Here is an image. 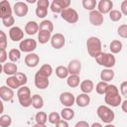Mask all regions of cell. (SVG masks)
Returning a JSON list of instances; mask_svg holds the SVG:
<instances>
[{
	"label": "cell",
	"instance_id": "1",
	"mask_svg": "<svg viewBox=\"0 0 127 127\" xmlns=\"http://www.w3.org/2000/svg\"><path fill=\"white\" fill-rule=\"evenodd\" d=\"M86 48L87 52L90 57L97 58L102 52H101V42L97 37H90L86 41Z\"/></svg>",
	"mask_w": 127,
	"mask_h": 127
},
{
	"label": "cell",
	"instance_id": "2",
	"mask_svg": "<svg viewBox=\"0 0 127 127\" xmlns=\"http://www.w3.org/2000/svg\"><path fill=\"white\" fill-rule=\"evenodd\" d=\"M17 96L19 99L20 104L23 107H29L32 105V96H31V90L27 86H21L17 91Z\"/></svg>",
	"mask_w": 127,
	"mask_h": 127
},
{
	"label": "cell",
	"instance_id": "3",
	"mask_svg": "<svg viewBox=\"0 0 127 127\" xmlns=\"http://www.w3.org/2000/svg\"><path fill=\"white\" fill-rule=\"evenodd\" d=\"M96 112H97L98 117H99L104 123H106V124H109V123H111V122L114 120V117H115L114 112H113L108 106L100 105V106H98Z\"/></svg>",
	"mask_w": 127,
	"mask_h": 127
},
{
	"label": "cell",
	"instance_id": "4",
	"mask_svg": "<svg viewBox=\"0 0 127 127\" xmlns=\"http://www.w3.org/2000/svg\"><path fill=\"white\" fill-rule=\"evenodd\" d=\"M95 60L98 64L103 65L107 68H111L112 66H114L116 62L115 57L112 54H108V53H101Z\"/></svg>",
	"mask_w": 127,
	"mask_h": 127
},
{
	"label": "cell",
	"instance_id": "5",
	"mask_svg": "<svg viewBox=\"0 0 127 127\" xmlns=\"http://www.w3.org/2000/svg\"><path fill=\"white\" fill-rule=\"evenodd\" d=\"M61 16H62V18L64 21H66V22H68L70 24H74V23H76L78 21V14H77V12L74 9L69 8V7L64 9L61 13Z\"/></svg>",
	"mask_w": 127,
	"mask_h": 127
},
{
	"label": "cell",
	"instance_id": "6",
	"mask_svg": "<svg viewBox=\"0 0 127 127\" xmlns=\"http://www.w3.org/2000/svg\"><path fill=\"white\" fill-rule=\"evenodd\" d=\"M69 5V0H54L51 4V10L54 13H62L64 9L68 8Z\"/></svg>",
	"mask_w": 127,
	"mask_h": 127
},
{
	"label": "cell",
	"instance_id": "7",
	"mask_svg": "<svg viewBox=\"0 0 127 127\" xmlns=\"http://www.w3.org/2000/svg\"><path fill=\"white\" fill-rule=\"evenodd\" d=\"M20 51L24 53H31L37 48V43L33 39H25L20 42Z\"/></svg>",
	"mask_w": 127,
	"mask_h": 127
},
{
	"label": "cell",
	"instance_id": "8",
	"mask_svg": "<svg viewBox=\"0 0 127 127\" xmlns=\"http://www.w3.org/2000/svg\"><path fill=\"white\" fill-rule=\"evenodd\" d=\"M49 78L42 75L39 71L36 72L35 74V85L39 89H45L49 86Z\"/></svg>",
	"mask_w": 127,
	"mask_h": 127
},
{
	"label": "cell",
	"instance_id": "9",
	"mask_svg": "<svg viewBox=\"0 0 127 127\" xmlns=\"http://www.w3.org/2000/svg\"><path fill=\"white\" fill-rule=\"evenodd\" d=\"M12 16V8L8 1L2 0L0 2V17L1 19L8 18Z\"/></svg>",
	"mask_w": 127,
	"mask_h": 127
},
{
	"label": "cell",
	"instance_id": "10",
	"mask_svg": "<svg viewBox=\"0 0 127 127\" xmlns=\"http://www.w3.org/2000/svg\"><path fill=\"white\" fill-rule=\"evenodd\" d=\"M60 101L65 107H70L74 104L75 98H74V95L70 92H63L60 95Z\"/></svg>",
	"mask_w": 127,
	"mask_h": 127
},
{
	"label": "cell",
	"instance_id": "11",
	"mask_svg": "<svg viewBox=\"0 0 127 127\" xmlns=\"http://www.w3.org/2000/svg\"><path fill=\"white\" fill-rule=\"evenodd\" d=\"M28 5L22 1L16 2L14 5V13L18 17H24L28 14Z\"/></svg>",
	"mask_w": 127,
	"mask_h": 127
},
{
	"label": "cell",
	"instance_id": "12",
	"mask_svg": "<svg viewBox=\"0 0 127 127\" xmlns=\"http://www.w3.org/2000/svg\"><path fill=\"white\" fill-rule=\"evenodd\" d=\"M9 37L13 42H19V41H23L24 38V32L21 28L19 27H12L9 30Z\"/></svg>",
	"mask_w": 127,
	"mask_h": 127
},
{
	"label": "cell",
	"instance_id": "13",
	"mask_svg": "<svg viewBox=\"0 0 127 127\" xmlns=\"http://www.w3.org/2000/svg\"><path fill=\"white\" fill-rule=\"evenodd\" d=\"M103 15L96 10H93L89 13V21L93 26H100L103 23Z\"/></svg>",
	"mask_w": 127,
	"mask_h": 127
},
{
	"label": "cell",
	"instance_id": "14",
	"mask_svg": "<svg viewBox=\"0 0 127 127\" xmlns=\"http://www.w3.org/2000/svg\"><path fill=\"white\" fill-rule=\"evenodd\" d=\"M65 43V40H64V37L63 34H60V33H57L55 34L52 39H51V44L53 46V48L55 49H61L64 47Z\"/></svg>",
	"mask_w": 127,
	"mask_h": 127
},
{
	"label": "cell",
	"instance_id": "15",
	"mask_svg": "<svg viewBox=\"0 0 127 127\" xmlns=\"http://www.w3.org/2000/svg\"><path fill=\"white\" fill-rule=\"evenodd\" d=\"M67 69H68V72L70 74L78 75L80 72V69H81V63L78 60H72L69 62Z\"/></svg>",
	"mask_w": 127,
	"mask_h": 127
},
{
	"label": "cell",
	"instance_id": "16",
	"mask_svg": "<svg viewBox=\"0 0 127 127\" xmlns=\"http://www.w3.org/2000/svg\"><path fill=\"white\" fill-rule=\"evenodd\" d=\"M113 3L110 0H101L98 3V11L103 15L106 13H109L112 10Z\"/></svg>",
	"mask_w": 127,
	"mask_h": 127
},
{
	"label": "cell",
	"instance_id": "17",
	"mask_svg": "<svg viewBox=\"0 0 127 127\" xmlns=\"http://www.w3.org/2000/svg\"><path fill=\"white\" fill-rule=\"evenodd\" d=\"M39 62H40L39 56L37 54H34V53H31V54L27 55L26 58H25V64L29 67H35V66H37L38 64H39Z\"/></svg>",
	"mask_w": 127,
	"mask_h": 127
},
{
	"label": "cell",
	"instance_id": "18",
	"mask_svg": "<svg viewBox=\"0 0 127 127\" xmlns=\"http://www.w3.org/2000/svg\"><path fill=\"white\" fill-rule=\"evenodd\" d=\"M14 96V91L12 88L7 86H1L0 87V97L4 101H10Z\"/></svg>",
	"mask_w": 127,
	"mask_h": 127
},
{
	"label": "cell",
	"instance_id": "19",
	"mask_svg": "<svg viewBox=\"0 0 127 127\" xmlns=\"http://www.w3.org/2000/svg\"><path fill=\"white\" fill-rule=\"evenodd\" d=\"M39 30H40L39 24L35 21H29L25 26V32L28 35H34L37 32H39Z\"/></svg>",
	"mask_w": 127,
	"mask_h": 127
},
{
	"label": "cell",
	"instance_id": "20",
	"mask_svg": "<svg viewBox=\"0 0 127 127\" xmlns=\"http://www.w3.org/2000/svg\"><path fill=\"white\" fill-rule=\"evenodd\" d=\"M89 102H90V98L86 93H81L77 95V97L75 98V103L79 107H85L89 104Z\"/></svg>",
	"mask_w": 127,
	"mask_h": 127
},
{
	"label": "cell",
	"instance_id": "21",
	"mask_svg": "<svg viewBox=\"0 0 127 127\" xmlns=\"http://www.w3.org/2000/svg\"><path fill=\"white\" fill-rule=\"evenodd\" d=\"M79 87H80V90H81L83 93L88 94V93H90V92L93 90L94 85H93L92 80H90V79H86V80H83V81L80 83Z\"/></svg>",
	"mask_w": 127,
	"mask_h": 127
},
{
	"label": "cell",
	"instance_id": "22",
	"mask_svg": "<svg viewBox=\"0 0 127 127\" xmlns=\"http://www.w3.org/2000/svg\"><path fill=\"white\" fill-rule=\"evenodd\" d=\"M104 101H105L106 104H108V105H110L112 107H117L121 103V96L119 94L115 95V96H110V97L105 96L104 97Z\"/></svg>",
	"mask_w": 127,
	"mask_h": 127
},
{
	"label": "cell",
	"instance_id": "23",
	"mask_svg": "<svg viewBox=\"0 0 127 127\" xmlns=\"http://www.w3.org/2000/svg\"><path fill=\"white\" fill-rule=\"evenodd\" d=\"M17 69H18V67L14 63H7L3 65V71L6 74L11 75V76L17 73Z\"/></svg>",
	"mask_w": 127,
	"mask_h": 127
},
{
	"label": "cell",
	"instance_id": "24",
	"mask_svg": "<svg viewBox=\"0 0 127 127\" xmlns=\"http://www.w3.org/2000/svg\"><path fill=\"white\" fill-rule=\"evenodd\" d=\"M114 77V71L111 69V68H106V69H103L101 72H100V78L102 79V81H110L112 80Z\"/></svg>",
	"mask_w": 127,
	"mask_h": 127
},
{
	"label": "cell",
	"instance_id": "25",
	"mask_svg": "<svg viewBox=\"0 0 127 127\" xmlns=\"http://www.w3.org/2000/svg\"><path fill=\"white\" fill-rule=\"evenodd\" d=\"M32 106L35 109H41L44 106V99L41 95L35 94L32 96Z\"/></svg>",
	"mask_w": 127,
	"mask_h": 127
},
{
	"label": "cell",
	"instance_id": "26",
	"mask_svg": "<svg viewBox=\"0 0 127 127\" xmlns=\"http://www.w3.org/2000/svg\"><path fill=\"white\" fill-rule=\"evenodd\" d=\"M6 83L8 85V87L12 88V89H15V88H20L22 85L20 83V81L17 79V77L15 75H12V76H9L7 79H6Z\"/></svg>",
	"mask_w": 127,
	"mask_h": 127
},
{
	"label": "cell",
	"instance_id": "27",
	"mask_svg": "<svg viewBox=\"0 0 127 127\" xmlns=\"http://www.w3.org/2000/svg\"><path fill=\"white\" fill-rule=\"evenodd\" d=\"M52 39L51 37V33L48 31H44V30H39V34H38V40L41 44H46L48 43V41H50Z\"/></svg>",
	"mask_w": 127,
	"mask_h": 127
},
{
	"label": "cell",
	"instance_id": "28",
	"mask_svg": "<svg viewBox=\"0 0 127 127\" xmlns=\"http://www.w3.org/2000/svg\"><path fill=\"white\" fill-rule=\"evenodd\" d=\"M109 49H110L112 54H118L122 50V43L120 41H118V40H114V41H112L110 43Z\"/></svg>",
	"mask_w": 127,
	"mask_h": 127
},
{
	"label": "cell",
	"instance_id": "29",
	"mask_svg": "<svg viewBox=\"0 0 127 127\" xmlns=\"http://www.w3.org/2000/svg\"><path fill=\"white\" fill-rule=\"evenodd\" d=\"M61 116L64 118V120H71L74 116V111L72 109H70L69 107H66V108H64L61 112Z\"/></svg>",
	"mask_w": 127,
	"mask_h": 127
},
{
	"label": "cell",
	"instance_id": "30",
	"mask_svg": "<svg viewBox=\"0 0 127 127\" xmlns=\"http://www.w3.org/2000/svg\"><path fill=\"white\" fill-rule=\"evenodd\" d=\"M39 28H40V30H44V31H48V32L52 33L54 30V25L50 20H44L40 23Z\"/></svg>",
	"mask_w": 127,
	"mask_h": 127
},
{
	"label": "cell",
	"instance_id": "31",
	"mask_svg": "<svg viewBox=\"0 0 127 127\" xmlns=\"http://www.w3.org/2000/svg\"><path fill=\"white\" fill-rule=\"evenodd\" d=\"M79 81H80V78L78 75H74V74H70L68 77H67V85L69 87H76L78 86L79 84Z\"/></svg>",
	"mask_w": 127,
	"mask_h": 127
},
{
	"label": "cell",
	"instance_id": "32",
	"mask_svg": "<svg viewBox=\"0 0 127 127\" xmlns=\"http://www.w3.org/2000/svg\"><path fill=\"white\" fill-rule=\"evenodd\" d=\"M42 75H44V76H46V77H50L51 76V74H52V72H53V68H52V65H50V64H44V65H42L41 66V68L38 70Z\"/></svg>",
	"mask_w": 127,
	"mask_h": 127
},
{
	"label": "cell",
	"instance_id": "33",
	"mask_svg": "<svg viewBox=\"0 0 127 127\" xmlns=\"http://www.w3.org/2000/svg\"><path fill=\"white\" fill-rule=\"evenodd\" d=\"M68 73L69 72H68L67 67H65L64 65H60V66H58L56 68V74L60 78H65V77H67Z\"/></svg>",
	"mask_w": 127,
	"mask_h": 127
},
{
	"label": "cell",
	"instance_id": "34",
	"mask_svg": "<svg viewBox=\"0 0 127 127\" xmlns=\"http://www.w3.org/2000/svg\"><path fill=\"white\" fill-rule=\"evenodd\" d=\"M8 58L10 59V61L12 62H18L21 58V52L18 49H12L10 50L9 54H8Z\"/></svg>",
	"mask_w": 127,
	"mask_h": 127
},
{
	"label": "cell",
	"instance_id": "35",
	"mask_svg": "<svg viewBox=\"0 0 127 127\" xmlns=\"http://www.w3.org/2000/svg\"><path fill=\"white\" fill-rule=\"evenodd\" d=\"M96 1L95 0H83L82 1V6L85 10H88V11H93L95 6H96Z\"/></svg>",
	"mask_w": 127,
	"mask_h": 127
},
{
	"label": "cell",
	"instance_id": "36",
	"mask_svg": "<svg viewBox=\"0 0 127 127\" xmlns=\"http://www.w3.org/2000/svg\"><path fill=\"white\" fill-rule=\"evenodd\" d=\"M36 122L39 123V124H46L47 120H48V116H47V113L44 112V111H40L36 114Z\"/></svg>",
	"mask_w": 127,
	"mask_h": 127
},
{
	"label": "cell",
	"instance_id": "37",
	"mask_svg": "<svg viewBox=\"0 0 127 127\" xmlns=\"http://www.w3.org/2000/svg\"><path fill=\"white\" fill-rule=\"evenodd\" d=\"M108 85H109V84H107V82H105V81H100V82H98L97 85H96V87H95L96 92H97L98 94H105Z\"/></svg>",
	"mask_w": 127,
	"mask_h": 127
},
{
	"label": "cell",
	"instance_id": "38",
	"mask_svg": "<svg viewBox=\"0 0 127 127\" xmlns=\"http://www.w3.org/2000/svg\"><path fill=\"white\" fill-rule=\"evenodd\" d=\"M109 18L113 22H117L122 18V13L119 10H111L109 12Z\"/></svg>",
	"mask_w": 127,
	"mask_h": 127
},
{
	"label": "cell",
	"instance_id": "39",
	"mask_svg": "<svg viewBox=\"0 0 127 127\" xmlns=\"http://www.w3.org/2000/svg\"><path fill=\"white\" fill-rule=\"evenodd\" d=\"M12 123V119L9 115H2L0 117V126L1 127H9Z\"/></svg>",
	"mask_w": 127,
	"mask_h": 127
},
{
	"label": "cell",
	"instance_id": "40",
	"mask_svg": "<svg viewBox=\"0 0 127 127\" xmlns=\"http://www.w3.org/2000/svg\"><path fill=\"white\" fill-rule=\"evenodd\" d=\"M48 120H49V122L52 123V124H57V123L61 120V115H60L58 112H52V113L49 114Z\"/></svg>",
	"mask_w": 127,
	"mask_h": 127
},
{
	"label": "cell",
	"instance_id": "41",
	"mask_svg": "<svg viewBox=\"0 0 127 127\" xmlns=\"http://www.w3.org/2000/svg\"><path fill=\"white\" fill-rule=\"evenodd\" d=\"M47 14H48V8L40 7V6H38L36 8V15H37L38 18L43 19V18H45L47 16Z\"/></svg>",
	"mask_w": 127,
	"mask_h": 127
},
{
	"label": "cell",
	"instance_id": "42",
	"mask_svg": "<svg viewBox=\"0 0 127 127\" xmlns=\"http://www.w3.org/2000/svg\"><path fill=\"white\" fill-rule=\"evenodd\" d=\"M16 77H17V79L20 81V83H21V85L22 86H24L26 83H27V75L25 74V73H23V72H17L16 74H14Z\"/></svg>",
	"mask_w": 127,
	"mask_h": 127
},
{
	"label": "cell",
	"instance_id": "43",
	"mask_svg": "<svg viewBox=\"0 0 127 127\" xmlns=\"http://www.w3.org/2000/svg\"><path fill=\"white\" fill-rule=\"evenodd\" d=\"M0 36H1V39H0V50H5V48L7 47V38H6V35L3 31H0Z\"/></svg>",
	"mask_w": 127,
	"mask_h": 127
},
{
	"label": "cell",
	"instance_id": "44",
	"mask_svg": "<svg viewBox=\"0 0 127 127\" xmlns=\"http://www.w3.org/2000/svg\"><path fill=\"white\" fill-rule=\"evenodd\" d=\"M117 31H118V35L121 38H127V25L123 24V25L119 26Z\"/></svg>",
	"mask_w": 127,
	"mask_h": 127
},
{
	"label": "cell",
	"instance_id": "45",
	"mask_svg": "<svg viewBox=\"0 0 127 127\" xmlns=\"http://www.w3.org/2000/svg\"><path fill=\"white\" fill-rule=\"evenodd\" d=\"M2 23L5 27H11L15 23V19H14L13 16L8 17V18H4V19H2Z\"/></svg>",
	"mask_w": 127,
	"mask_h": 127
},
{
	"label": "cell",
	"instance_id": "46",
	"mask_svg": "<svg viewBox=\"0 0 127 127\" xmlns=\"http://www.w3.org/2000/svg\"><path fill=\"white\" fill-rule=\"evenodd\" d=\"M120 91L123 96L127 97V81H123L120 85Z\"/></svg>",
	"mask_w": 127,
	"mask_h": 127
},
{
	"label": "cell",
	"instance_id": "47",
	"mask_svg": "<svg viewBox=\"0 0 127 127\" xmlns=\"http://www.w3.org/2000/svg\"><path fill=\"white\" fill-rule=\"evenodd\" d=\"M7 58H8V55H7L6 51L5 50H0V63L3 64L6 61Z\"/></svg>",
	"mask_w": 127,
	"mask_h": 127
},
{
	"label": "cell",
	"instance_id": "48",
	"mask_svg": "<svg viewBox=\"0 0 127 127\" xmlns=\"http://www.w3.org/2000/svg\"><path fill=\"white\" fill-rule=\"evenodd\" d=\"M37 4H38V6H40V7L48 8L49 5H50V2H49V0H39V1L37 2Z\"/></svg>",
	"mask_w": 127,
	"mask_h": 127
},
{
	"label": "cell",
	"instance_id": "49",
	"mask_svg": "<svg viewBox=\"0 0 127 127\" xmlns=\"http://www.w3.org/2000/svg\"><path fill=\"white\" fill-rule=\"evenodd\" d=\"M121 13L127 16V0H124L121 3Z\"/></svg>",
	"mask_w": 127,
	"mask_h": 127
},
{
	"label": "cell",
	"instance_id": "50",
	"mask_svg": "<svg viewBox=\"0 0 127 127\" xmlns=\"http://www.w3.org/2000/svg\"><path fill=\"white\" fill-rule=\"evenodd\" d=\"M56 127H68V123L66 120H60L57 124H56Z\"/></svg>",
	"mask_w": 127,
	"mask_h": 127
},
{
	"label": "cell",
	"instance_id": "51",
	"mask_svg": "<svg viewBox=\"0 0 127 127\" xmlns=\"http://www.w3.org/2000/svg\"><path fill=\"white\" fill-rule=\"evenodd\" d=\"M75 127H89V125H88V123H87L86 121L81 120V121H78V122L75 124Z\"/></svg>",
	"mask_w": 127,
	"mask_h": 127
},
{
	"label": "cell",
	"instance_id": "52",
	"mask_svg": "<svg viewBox=\"0 0 127 127\" xmlns=\"http://www.w3.org/2000/svg\"><path fill=\"white\" fill-rule=\"evenodd\" d=\"M121 107H122V110H123L125 113H127V99H126L125 101H123Z\"/></svg>",
	"mask_w": 127,
	"mask_h": 127
},
{
	"label": "cell",
	"instance_id": "53",
	"mask_svg": "<svg viewBox=\"0 0 127 127\" xmlns=\"http://www.w3.org/2000/svg\"><path fill=\"white\" fill-rule=\"evenodd\" d=\"M91 127H102V125H101L100 123H98V122H94V123L91 125Z\"/></svg>",
	"mask_w": 127,
	"mask_h": 127
},
{
	"label": "cell",
	"instance_id": "54",
	"mask_svg": "<svg viewBox=\"0 0 127 127\" xmlns=\"http://www.w3.org/2000/svg\"><path fill=\"white\" fill-rule=\"evenodd\" d=\"M33 127H47V126H46V124H39V123H37Z\"/></svg>",
	"mask_w": 127,
	"mask_h": 127
},
{
	"label": "cell",
	"instance_id": "55",
	"mask_svg": "<svg viewBox=\"0 0 127 127\" xmlns=\"http://www.w3.org/2000/svg\"><path fill=\"white\" fill-rule=\"evenodd\" d=\"M104 127H115V126H114V125H112V124H110V123H109V124H106V125H105V126H104Z\"/></svg>",
	"mask_w": 127,
	"mask_h": 127
},
{
	"label": "cell",
	"instance_id": "56",
	"mask_svg": "<svg viewBox=\"0 0 127 127\" xmlns=\"http://www.w3.org/2000/svg\"><path fill=\"white\" fill-rule=\"evenodd\" d=\"M28 2H29V3H34L35 0H28Z\"/></svg>",
	"mask_w": 127,
	"mask_h": 127
},
{
	"label": "cell",
	"instance_id": "57",
	"mask_svg": "<svg viewBox=\"0 0 127 127\" xmlns=\"http://www.w3.org/2000/svg\"><path fill=\"white\" fill-rule=\"evenodd\" d=\"M126 49H127V48H126Z\"/></svg>",
	"mask_w": 127,
	"mask_h": 127
}]
</instances>
